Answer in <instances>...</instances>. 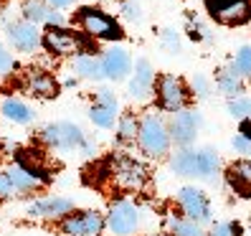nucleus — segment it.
Segmentation results:
<instances>
[{"label":"nucleus","instance_id":"obj_41","mask_svg":"<svg viewBox=\"0 0 251 236\" xmlns=\"http://www.w3.org/2000/svg\"><path fill=\"white\" fill-rule=\"evenodd\" d=\"M249 155H251V150H249Z\"/></svg>","mask_w":251,"mask_h":236},{"label":"nucleus","instance_id":"obj_25","mask_svg":"<svg viewBox=\"0 0 251 236\" xmlns=\"http://www.w3.org/2000/svg\"><path fill=\"white\" fill-rule=\"evenodd\" d=\"M18 160H21V168L31 170L33 175H38V178L46 175V157H43L41 150H23ZM43 181H46V178H43Z\"/></svg>","mask_w":251,"mask_h":236},{"label":"nucleus","instance_id":"obj_35","mask_svg":"<svg viewBox=\"0 0 251 236\" xmlns=\"http://www.w3.org/2000/svg\"><path fill=\"white\" fill-rule=\"evenodd\" d=\"M162 43H165V49L168 51H180V36L178 33H175V31H170V28H168V31L165 33H162Z\"/></svg>","mask_w":251,"mask_h":236},{"label":"nucleus","instance_id":"obj_22","mask_svg":"<svg viewBox=\"0 0 251 236\" xmlns=\"http://www.w3.org/2000/svg\"><path fill=\"white\" fill-rule=\"evenodd\" d=\"M170 168L178 173V175H193L198 178V153L196 150H180L170 157Z\"/></svg>","mask_w":251,"mask_h":236},{"label":"nucleus","instance_id":"obj_38","mask_svg":"<svg viewBox=\"0 0 251 236\" xmlns=\"http://www.w3.org/2000/svg\"><path fill=\"white\" fill-rule=\"evenodd\" d=\"M233 147H236L239 153H249V150H251V142H249L244 135H236V137H233Z\"/></svg>","mask_w":251,"mask_h":236},{"label":"nucleus","instance_id":"obj_8","mask_svg":"<svg viewBox=\"0 0 251 236\" xmlns=\"http://www.w3.org/2000/svg\"><path fill=\"white\" fill-rule=\"evenodd\" d=\"M157 99H160V107L168 109V112H180L188 102V89L185 84L178 77H160L157 81Z\"/></svg>","mask_w":251,"mask_h":236},{"label":"nucleus","instance_id":"obj_2","mask_svg":"<svg viewBox=\"0 0 251 236\" xmlns=\"http://www.w3.org/2000/svg\"><path fill=\"white\" fill-rule=\"evenodd\" d=\"M76 23L84 28L89 36L94 38H104V41H117L122 38V28L114 18H109L104 10H97V8H81L76 13Z\"/></svg>","mask_w":251,"mask_h":236},{"label":"nucleus","instance_id":"obj_14","mask_svg":"<svg viewBox=\"0 0 251 236\" xmlns=\"http://www.w3.org/2000/svg\"><path fill=\"white\" fill-rule=\"evenodd\" d=\"M101 69H104V77H109L114 81L117 79H125L127 74H129V69H132L129 53L125 49H120V46H112L104 53V58H101Z\"/></svg>","mask_w":251,"mask_h":236},{"label":"nucleus","instance_id":"obj_26","mask_svg":"<svg viewBox=\"0 0 251 236\" xmlns=\"http://www.w3.org/2000/svg\"><path fill=\"white\" fill-rule=\"evenodd\" d=\"M168 229L173 236H203V229L183 216H168Z\"/></svg>","mask_w":251,"mask_h":236},{"label":"nucleus","instance_id":"obj_5","mask_svg":"<svg viewBox=\"0 0 251 236\" xmlns=\"http://www.w3.org/2000/svg\"><path fill=\"white\" fill-rule=\"evenodd\" d=\"M43 142H49L56 150H74V147H81L84 145V135L76 125L71 122H56V125H49L43 127L41 132Z\"/></svg>","mask_w":251,"mask_h":236},{"label":"nucleus","instance_id":"obj_21","mask_svg":"<svg viewBox=\"0 0 251 236\" xmlns=\"http://www.w3.org/2000/svg\"><path fill=\"white\" fill-rule=\"evenodd\" d=\"M5 175H8V181L13 183V188H16V190H38L43 183H46L43 178H38V175H33L31 170H25L21 165L10 168Z\"/></svg>","mask_w":251,"mask_h":236},{"label":"nucleus","instance_id":"obj_33","mask_svg":"<svg viewBox=\"0 0 251 236\" xmlns=\"http://www.w3.org/2000/svg\"><path fill=\"white\" fill-rule=\"evenodd\" d=\"M13 66H16V61H13V56L8 53L5 46H0V77H5V74L13 71Z\"/></svg>","mask_w":251,"mask_h":236},{"label":"nucleus","instance_id":"obj_4","mask_svg":"<svg viewBox=\"0 0 251 236\" xmlns=\"http://www.w3.org/2000/svg\"><path fill=\"white\" fill-rule=\"evenodd\" d=\"M208 13L226 26H244L251 18V3L249 0H205Z\"/></svg>","mask_w":251,"mask_h":236},{"label":"nucleus","instance_id":"obj_18","mask_svg":"<svg viewBox=\"0 0 251 236\" xmlns=\"http://www.w3.org/2000/svg\"><path fill=\"white\" fill-rule=\"evenodd\" d=\"M28 92L38 99H53L58 94V81L46 71H28Z\"/></svg>","mask_w":251,"mask_h":236},{"label":"nucleus","instance_id":"obj_34","mask_svg":"<svg viewBox=\"0 0 251 236\" xmlns=\"http://www.w3.org/2000/svg\"><path fill=\"white\" fill-rule=\"evenodd\" d=\"M122 13H125V18H127V21H135V23H140V21H142L140 5H137V3H132V0L122 3Z\"/></svg>","mask_w":251,"mask_h":236},{"label":"nucleus","instance_id":"obj_7","mask_svg":"<svg viewBox=\"0 0 251 236\" xmlns=\"http://www.w3.org/2000/svg\"><path fill=\"white\" fill-rule=\"evenodd\" d=\"M41 41H43V46H46L51 53H56V56H74V53H79L84 49V41L76 33L61 28V26L49 28Z\"/></svg>","mask_w":251,"mask_h":236},{"label":"nucleus","instance_id":"obj_30","mask_svg":"<svg viewBox=\"0 0 251 236\" xmlns=\"http://www.w3.org/2000/svg\"><path fill=\"white\" fill-rule=\"evenodd\" d=\"M231 69L239 74H251V46H244L239 53H236V58L231 61Z\"/></svg>","mask_w":251,"mask_h":236},{"label":"nucleus","instance_id":"obj_10","mask_svg":"<svg viewBox=\"0 0 251 236\" xmlns=\"http://www.w3.org/2000/svg\"><path fill=\"white\" fill-rule=\"evenodd\" d=\"M198 127H201V114L198 112H190V109H183L173 117L170 122V140H175L178 145H190L198 135Z\"/></svg>","mask_w":251,"mask_h":236},{"label":"nucleus","instance_id":"obj_19","mask_svg":"<svg viewBox=\"0 0 251 236\" xmlns=\"http://www.w3.org/2000/svg\"><path fill=\"white\" fill-rule=\"evenodd\" d=\"M226 178L239 196H251V163L249 160H239V163L228 165Z\"/></svg>","mask_w":251,"mask_h":236},{"label":"nucleus","instance_id":"obj_13","mask_svg":"<svg viewBox=\"0 0 251 236\" xmlns=\"http://www.w3.org/2000/svg\"><path fill=\"white\" fill-rule=\"evenodd\" d=\"M8 38L10 43L16 49L21 51H36L41 46V33H38V28L33 23H28V21H21V23H13L8 28Z\"/></svg>","mask_w":251,"mask_h":236},{"label":"nucleus","instance_id":"obj_3","mask_svg":"<svg viewBox=\"0 0 251 236\" xmlns=\"http://www.w3.org/2000/svg\"><path fill=\"white\" fill-rule=\"evenodd\" d=\"M104 226L112 231V236H129L140 226V209L129 201H117L104 221Z\"/></svg>","mask_w":251,"mask_h":236},{"label":"nucleus","instance_id":"obj_37","mask_svg":"<svg viewBox=\"0 0 251 236\" xmlns=\"http://www.w3.org/2000/svg\"><path fill=\"white\" fill-rule=\"evenodd\" d=\"M13 193H16V188H13V183L8 181V175H5V173H0V201L10 198Z\"/></svg>","mask_w":251,"mask_h":236},{"label":"nucleus","instance_id":"obj_39","mask_svg":"<svg viewBox=\"0 0 251 236\" xmlns=\"http://www.w3.org/2000/svg\"><path fill=\"white\" fill-rule=\"evenodd\" d=\"M46 3H49L51 8H69L74 0H46Z\"/></svg>","mask_w":251,"mask_h":236},{"label":"nucleus","instance_id":"obj_17","mask_svg":"<svg viewBox=\"0 0 251 236\" xmlns=\"http://www.w3.org/2000/svg\"><path fill=\"white\" fill-rule=\"evenodd\" d=\"M152 81H155V74H152V66L147 58H140L135 64V79L129 81V94L132 99H145L152 89Z\"/></svg>","mask_w":251,"mask_h":236},{"label":"nucleus","instance_id":"obj_1","mask_svg":"<svg viewBox=\"0 0 251 236\" xmlns=\"http://www.w3.org/2000/svg\"><path fill=\"white\" fill-rule=\"evenodd\" d=\"M137 142L142 147V153L150 155V157H160V155L168 153V147H170V132H168L165 122H162L155 112L142 117L140 132H137Z\"/></svg>","mask_w":251,"mask_h":236},{"label":"nucleus","instance_id":"obj_6","mask_svg":"<svg viewBox=\"0 0 251 236\" xmlns=\"http://www.w3.org/2000/svg\"><path fill=\"white\" fill-rule=\"evenodd\" d=\"M178 203L185 213V218H190L193 224H208L211 221V203L198 188H180L178 193Z\"/></svg>","mask_w":251,"mask_h":236},{"label":"nucleus","instance_id":"obj_29","mask_svg":"<svg viewBox=\"0 0 251 236\" xmlns=\"http://www.w3.org/2000/svg\"><path fill=\"white\" fill-rule=\"evenodd\" d=\"M228 112L236 120H249L251 117V97H236L228 102Z\"/></svg>","mask_w":251,"mask_h":236},{"label":"nucleus","instance_id":"obj_16","mask_svg":"<svg viewBox=\"0 0 251 236\" xmlns=\"http://www.w3.org/2000/svg\"><path fill=\"white\" fill-rule=\"evenodd\" d=\"M23 16L28 23H49L51 28L53 26H61L64 23V16L61 13H56L49 3H41V0H25L23 5Z\"/></svg>","mask_w":251,"mask_h":236},{"label":"nucleus","instance_id":"obj_24","mask_svg":"<svg viewBox=\"0 0 251 236\" xmlns=\"http://www.w3.org/2000/svg\"><path fill=\"white\" fill-rule=\"evenodd\" d=\"M218 173V155L211 147L198 150V178L203 181H213V175Z\"/></svg>","mask_w":251,"mask_h":236},{"label":"nucleus","instance_id":"obj_28","mask_svg":"<svg viewBox=\"0 0 251 236\" xmlns=\"http://www.w3.org/2000/svg\"><path fill=\"white\" fill-rule=\"evenodd\" d=\"M140 132V120L132 112L122 114L120 117V125H117V135H120V140H135Z\"/></svg>","mask_w":251,"mask_h":236},{"label":"nucleus","instance_id":"obj_12","mask_svg":"<svg viewBox=\"0 0 251 236\" xmlns=\"http://www.w3.org/2000/svg\"><path fill=\"white\" fill-rule=\"evenodd\" d=\"M117 109H120V105H117V97L109 92V89H101L97 94V102H94V107L89 112L92 117V122L101 130H109L117 120Z\"/></svg>","mask_w":251,"mask_h":236},{"label":"nucleus","instance_id":"obj_27","mask_svg":"<svg viewBox=\"0 0 251 236\" xmlns=\"http://www.w3.org/2000/svg\"><path fill=\"white\" fill-rule=\"evenodd\" d=\"M218 89L224 92V94H231V97L241 94V92H244V86H241V77H239V74H236L231 66H228V69H224V71H218Z\"/></svg>","mask_w":251,"mask_h":236},{"label":"nucleus","instance_id":"obj_23","mask_svg":"<svg viewBox=\"0 0 251 236\" xmlns=\"http://www.w3.org/2000/svg\"><path fill=\"white\" fill-rule=\"evenodd\" d=\"M74 69H76V74L81 79H101L104 77V69H101V61L99 58H94V56H76L74 58Z\"/></svg>","mask_w":251,"mask_h":236},{"label":"nucleus","instance_id":"obj_31","mask_svg":"<svg viewBox=\"0 0 251 236\" xmlns=\"http://www.w3.org/2000/svg\"><path fill=\"white\" fill-rule=\"evenodd\" d=\"M211 236H241V226L233 221H221L211 229Z\"/></svg>","mask_w":251,"mask_h":236},{"label":"nucleus","instance_id":"obj_9","mask_svg":"<svg viewBox=\"0 0 251 236\" xmlns=\"http://www.w3.org/2000/svg\"><path fill=\"white\" fill-rule=\"evenodd\" d=\"M61 229L71 236H94L104 229V218L97 211H81V213H66Z\"/></svg>","mask_w":251,"mask_h":236},{"label":"nucleus","instance_id":"obj_36","mask_svg":"<svg viewBox=\"0 0 251 236\" xmlns=\"http://www.w3.org/2000/svg\"><path fill=\"white\" fill-rule=\"evenodd\" d=\"M193 92L201 99H208L211 97V86H208V81H205L203 77H193Z\"/></svg>","mask_w":251,"mask_h":236},{"label":"nucleus","instance_id":"obj_32","mask_svg":"<svg viewBox=\"0 0 251 236\" xmlns=\"http://www.w3.org/2000/svg\"><path fill=\"white\" fill-rule=\"evenodd\" d=\"M188 33H190V38H196V41H208L211 38V28L196 18V21L188 23Z\"/></svg>","mask_w":251,"mask_h":236},{"label":"nucleus","instance_id":"obj_40","mask_svg":"<svg viewBox=\"0 0 251 236\" xmlns=\"http://www.w3.org/2000/svg\"><path fill=\"white\" fill-rule=\"evenodd\" d=\"M239 135H244V137L251 142V122H244V125H241V132H239Z\"/></svg>","mask_w":251,"mask_h":236},{"label":"nucleus","instance_id":"obj_11","mask_svg":"<svg viewBox=\"0 0 251 236\" xmlns=\"http://www.w3.org/2000/svg\"><path fill=\"white\" fill-rule=\"evenodd\" d=\"M147 181V170L129 157H122L114 168V183L125 190H140Z\"/></svg>","mask_w":251,"mask_h":236},{"label":"nucleus","instance_id":"obj_20","mask_svg":"<svg viewBox=\"0 0 251 236\" xmlns=\"http://www.w3.org/2000/svg\"><path fill=\"white\" fill-rule=\"evenodd\" d=\"M0 112L5 114V120H10V122H16V125H28V122H33V109L25 105V102H21V99H5L3 102V107H0Z\"/></svg>","mask_w":251,"mask_h":236},{"label":"nucleus","instance_id":"obj_15","mask_svg":"<svg viewBox=\"0 0 251 236\" xmlns=\"http://www.w3.org/2000/svg\"><path fill=\"white\" fill-rule=\"evenodd\" d=\"M74 211V203L69 198H43L28 206V216H36V218H58V216H66Z\"/></svg>","mask_w":251,"mask_h":236}]
</instances>
